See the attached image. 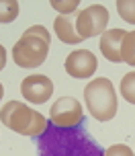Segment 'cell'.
<instances>
[{
    "instance_id": "6da1fadb",
    "label": "cell",
    "mask_w": 135,
    "mask_h": 156,
    "mask_svg": "<svg viewBox=\"0 0 135 156\" xmlns=\"http://www.w3.org/2000/svg\"><path fill=\"white\" fill-rule=\"evenodd\" d=\"M41 156H104L96 144L84 133H62L57 129H45L41 138Z\"/></svg>"
},
{
    "instance_id": "7a4b0ae2",
    "label": "cell",
    "mask_w": 135,
    "mask_h": 156,
    "mask_svg": "<svg viewBox=\"0 0 135 156\" xmlns=\"http://www.w3.org/2000/svg\"><path fill=\"white\" fill-rule=\"evenodd\" d=\"M49 41L51 35L45 27L33 25L23 33L12 47V60L19 68H37L45 62L49 54Z\"/></svg>"
},
{
    "instance_id": "3957f363",
    "label": "cell",
    "mask_w": 135,
    "mask_h": 156,
    "mask_svg": "<svg viewBox=\"0 0 135 156\" xmlns=\"http://www.w3.org/2000/svg\"><path fill=\"white\" fill-rule=\"evenodd\" d=\"M0 121L6 125L8 129L16 133H23L29 138H39L47 129V119L41 115L39 111L27 107L19 101H8L0 109Z\"/></svg>"
},
{
    "instance_id": "277c9868",
    "label": "cell",
    "mask_w": 135,
    "mask_h": 156,
    "mask_svg": "<svg viewBox=\"0 0 135 156\" xmlns=\"http://www.w3.org/2000/svg\"><path fill=\"white\" fill-rule=\"evenodd\" d=\"M84 101L90 115L98 121H111L119 109L117 90L109 78H94L92 82H88L84 88Z\"/></svg>"
},
{
    "instance_id": "5b68a950",
    "label": "cell",
    "mask_w": 135,
    "mask_h": 156,
    "mask_svg": "<svg viewBox=\"0 0 135 156\" xmlns=\"http://www.w3.org/2000/svg\"><path fill=\"white\" fill-rule=\"evenodd\" d=\"M106 25H109V10L103 4H92V6L84 8L78 12L76 19V33L78 37L84 39L90 37H98L106 31Z\"/></svg>"
},
{
    "instance_id": "8992f818",
    "label": "cell",
    "mask_w": 135,
    "mask_h": 156,
    "mask_svg": "<svg viewBox=\"0 0 135 156\" xmlns=\"http://www.w3.org/2000/svg\"><path fill=\"white\" fill-rule=\"evenodd\" d=\"M49 119L56 127H76L78 123H82V105L74 97H62L51 105Z\"/></svg>"
},
{
    "instance_id": "52a82bcc",
    "label": "cell",
    "mask_w": 135,
    "mask_h": 156,
    "mask_svg": "<svg viewBox=\"0 0 135 156\" xmlns=\"http://www.w3.org/2000/svg\"><path fill=\"white\" fill-rule=\"evenodd\" d=\"M21 93L29 103L41 105V103L49 101V97L53 93V82L49 76L43 74H31L21 82Z\"/></svg>"
},
{
    "instance_id": "ba28073f",
    "label": "cell",
    "mask_w": 135,
    "mask_h": 156,
    "mask_svg": "<svg viewBox=\"0 0 135 156\" xmlns=\"http://www.w3.org/2000/svg\"><path fill=\"white\" fill-rule=\"evenodd\" d=\"M98 68V62L92 51L88 49H76L66 58V72L72 78H90Z\"/></svg>"
},
{
    "instance_id": "9c48e42d",
    "label": "cell",
    "mask_w": 135,
    "mask_h": 156,
    "mask_svg": "<svg viewBox=\"0 0 135 156\" xmlns=\"http://www.w3.org/2000/svg\"><path fill=\"white\" fill-rule=\"evenodd\" d=\"M127 31L125 29H109L100 35V51L109 62H121V45H123V39H125Z\"/></svg>"
},
{
    "instance_id": "30bf717a",
    "label": "cell",
    "mask_w": 135,
    "mask_h": 156,
    "mask_svg": "<svg viewBox=\"0 0 135 156\" xmlns=\"http://www.w3.org/2000/svg\"><path fill=\"white\" fill-rule=\"evenodd\" d=\"M53 29H56V35L59 37V41H64V43H80L82 41L76 33V23H72L70 16L59 15L53 21Z\"/></svg>"
},
{
    "instance_id": "8fae6325",
    "label": "cell",
    "mask_w": 135,
    "mask_h": 156,
    "mask_svg": "<svg viewBox=\"0 0 135 156\" xmlns=\"http://www.w3.org/2000/svg\"><path fill=\"white\" fill-rule=\"evenodd\" d=\"M121 62H127L129 66H135V31L127 33L121 45Z\"/></svg>"
},
{
    "instance_id": "7c38bea8",
    "label": "cell",
    "mask_w": 135,
    "mask_h": 156,
    "mask_svg": "<svg viewBox=\"0 0 135 156\" xmlns=\"http://www.w3.org/2000/svg\"><path fill=\"white\" fill-rule=\"evenodd\" d=\"M19 2L16 0H0V23H12L19 16Z\"/></svg>"
},
{
    "instance_id": "4fadbf2b",
    "label": "cell",
    "mask_w": 135,
    "mask_h": 156,
    "mask_svg": "<svg viewBox=\"0 0 135 156\" xmlns=\"http://www.w3.org/2000/svg\"><path fill=\"white\" fill-rule=\"evenodd\" d=\"M121 94L123 99L129 101L131 105H135V72H129L121 80Z\"/></svg>"
},
{
    "instance_id": "5bb4252c",
    "label": "cell",
    "mask_w": 135,
    "mask_h": 156,
    "mask_svg": "<svg viewBox=\"0 0 135 156\" xmlns=\"http://www.w3.org/2000/svg\"><path fill=\"white\" fill-rule=\"evenodd\" d=\"M117 10L125 23L135 25V0H117Z\"/></svg>"
},
{
    "instance_id": "9a60e30c",
    "label": "cell",
    "mask_w": 135,
    "mask_h": 156,
    "mask_svg": "<svg viewBox=\"0 0 135 156\" xmlns=\"http://www.w3.org/2000/svg\"><path fill=\"white\" fill-rule=\"evenodd\" d=\"M104 156H133V150L125 144H115V146L104 150Z\"/></svg>"
},
{
    "instance_id": "2e32d148",
    "label": "cell",
    "mask_w": 135,
    "mask_h": 156,
    "mask_svg": "<svg viewBox=\"0 0 135 156\" xmlns=\"http://www.w3.org/2000/svg\"><path fill=\"white\" fill-rule=\"evenodd\" d=\"M51 8L64 12V16H66V15H70V12H74V10L78 8V0H72V2H57V0H51Z\"/></svg>"
},
{
    "instance_id": "e0dca14e",
    "label": "cell",
    "mask_w": 135,
    "mask_h": 156,
    "mask_svg": "<svg viewBox=\"0 0 135 156\" xmlns=\"http://www.w3.org/2000/svg\"><path fill=\"white\" fill-rule=\"evenodd\" d=\"M6 66V49L2 47V43H0V70Z\"/></svg>"
},
{
    "instance_id": "ac0fdd59",
    "label": "cell",
    "mask_w": 135,
    "mask_h": 156,
    "mask_svg": "<svg viewBox=\"0 0 135 156\" xmlns=\"http://www.w3.org/2000/svg\"><path fill=\"white\" fill-rule=\"evenodd\" d=\"M2 94H4V86H2V82H0V101H2Z\"/></svg>"
}]
</instances>
